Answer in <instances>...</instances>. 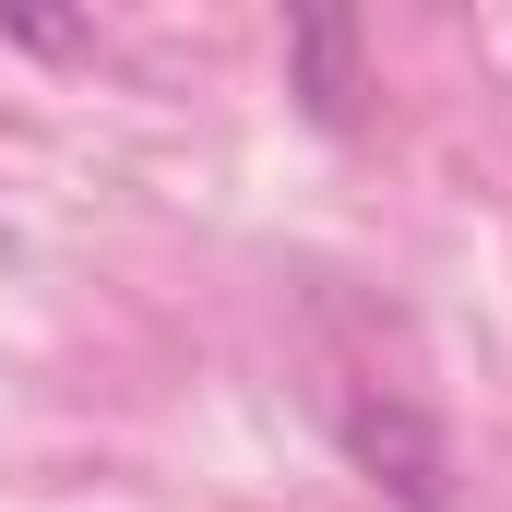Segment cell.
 Returning <instances> with one entry per match:
<instances>
[{
	"instance_id": "obj_1",
	"label": "cell",
	"mask_w": 512,
	"mask_h": 512,
	"mask_svg": "<svg viewBox=\"0 0 512 512\" xmlns=\"http://www.w3.org/2000/svg\"><path fill=\"white\" fill-rule=\"evenodd\" d=\"M334 441H346V465H358L370 489H393L405 512H453V441H441V417L405 382H334Z\"/></svg>"
},
{
	"instance_id": "obj_2",
	"label": "cell",
	"mask_w": 512,
	"mask_h": 512,
	"mask_svg": "<svg viewBox=\"0 0 512 512\" xmlns=\"http://www.w3.org/2000/svg\"><path fill=\"white\" fill-rule=\"evenodd\" d=\"M286 96L322 131L370 120V36H358V12H286Z\"/></svg>"
}]
</instances>
